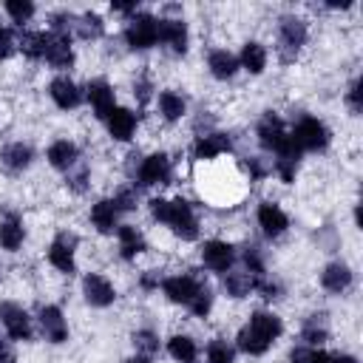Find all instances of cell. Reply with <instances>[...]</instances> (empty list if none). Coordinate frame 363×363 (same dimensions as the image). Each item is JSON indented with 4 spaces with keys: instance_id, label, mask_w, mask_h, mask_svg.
Listing matches in <instances>:
<instances>
[{
    "instance_id": "obj_23",
    "label": "cell",
    "mask_w": 363,
    "mask_h": 363,
    "mask_svg": "<svg viewBox=\"0 0 363 363\" xmlns=\"http://www.w3.org/2000/svg\"><path fill=\"white\" fill-rule=\"evenodd\" d=\"M255 284H258V278H255L252 272H247L244 267L224 272V286H227V292H230L233 298H247V295L255 289Z\"/></svg>"
},
{
    "instance_id": "obj_34",
    "label": "cell",
    "mask_w": 363,
    "mask_h": 363,
    "mask_svg": "<svg viewBox=\"0 0 363 363\" xmlns=\"http://www.w3.org/2000/svg\"><path fill=\"white\" fill-rule=\"evenodd\" d=\"M289 363H335V354H329L318 346H298V349H292Z\"/></svg>"
},
{
    "instance_id": "obj_7",
    "label": "cell",
    "mask_w": 363,
    "mask_h": 363,
    "mask_svg": "<svg viewBox=\"0 0 363 363\" xmlns=\"http://www.w3.org/2000/svg\"><path fill=\"white\" fill-rule=\"evenodd\" d=\"M136 184L139 187H153V184H164L170 179V159L164 153H150L139 162L136 167Z\"/></svg>"
},
{
    "instance_id": "obj_50",
    "label": "cell",
    "mask_w": 363,
    "mask_h": 363,
    "mask_svg": "<svg viewBox=\"0 0 363 363\" xmlns=\"http://www.w3.org/2000/svg\"><path fill=\"white\" fill-rule=\"evenodd\" d=\"M0 34H3V26H0Z\"/></svg>"
},
{
    "instance_id": "obj_45",
    "label": "cell",
    "mask_w": 363,
    "mask_h": 363,
    "mask_svg": "<svg viewBox=\"0 0 363 363\" xmlns=\"http://www.w3.org/2000/svg\"><path fill=\"white\" fill-rule=\"evenodd\" d=\"M247 170H250V176H252V179H261V176H267V167H264L258 159H250V162H247Z\"/></svg>"
},
{
    "instance_id": "obj_13",
    "label": "cell",
    "mask_w": 363,
    "mask_h": 363,
    "mask_svg": "<svg viewBox=\"0 0 363 363\" xmlns=\"http://www.w3.org/2000/svg\"><path fill=\"white\" fill-rule=\"evenodd\" d=\"M85 96H88V102H91V108L99 119H108V113L116 108L113 105V88L105 79H91L88 88H85Z\"/></svg>"
},
{
    "instance_id": "obj_3",
    "label": "cell",
    "mask_w": 363,
    "mask_h": 363,
    "mask_svg": "<svg viewBox=\"0 0 363 363\" xmlns=\"http://www.w3.org/2000/svg\"><path fill=\"white\" fill-rule=\"evenodd\" d=\"M258 142H261L264 150H269V153H275V156H289V153L301 156V153L292 147V142H289V130L284 128L281 116L272 113V111L264 113L261 122H258Z\"/></svg>"
},
{
    "instance_id": "obj_6",
    "label": "cell",
    "mask_w": 363,
    "mask_h": 363,
    "mask_svg": "<svg viewBox=\"0 0 363 363\" xmlns=\"http://www.w3.org/2000/svg\"><path fill=\"white\" fill-rule=\"evenodd\" d=\"M306 43V23L298 17H281L278 23V45L284 60H295L298 48Z\"/></svg>"
},
{
    "instance_id": "obj_30",
    "label": "cell",
    "mask_w": 363,
    "mask_h": 363,
    "mask_svg": "<svg viewBox=\"0 0 363 363\" xmlns=\"http://www.w3.org/2000/svg\"><path fill=\"white\" fill-rule=\"evenodd\" d=\"M167 352H170V357L179 360V363H196V354H199L196 340L187 337V335H173V337L167 340Z\"/></svg>"
},
{
    "instance_id": "obj_1",
    "label": "cell",
    "mask_w": 363,
    "mask_h": 363,
    "mask_svg": "<svg viewBox=\"0 0 363 363\" xmlns=\"http://www.w3.org/2000/svg\"><path fill=\"white\" fill-rule=\"evenodd\" d=\"M281 332H284V323H281L278 315H272V312H252L250 320L238 329L235 343L247 354H264L281 337Z\"/></svg>"
},
{
    "instance_id": "obj_49",
    "label": "cell",
    "mask_w": 363,
    "mask_h": 363,
    "mask_svg": "<svg viewBox=\"0 0 363 363\" xmlns=\"http://www.w3.org/2000/svg\"><path fill=\"white\" fill-rule=\"evenodd\" d=\"M128 363H150V357L147 354H133V357H128Z\"/></svg>"
},
{
    "instance_id": "obj_15",
    "label": "cell",
    "mask_w": 363,
    "mask_h": 363,
    "mask_svg": "<svg viewBox=\"0 0 363 363\" xmlns=\"http://www.w3.org/2000/svg\"><path fill=\"white\" fill-rule=\"evenodd\" d=\"M48 94H51V99L57 102V108H62V111L77 108V105L82 102V91H79V85H77L74 79H68V77H57V79H51Z\"/></svg>"
},
{
    "instance_id": "obj_16",
    "label": "cell",
    "mask_w": 363,
    "mask_h": 363,
    "mask_svg": "<svg viewBox=\"0 0 363 363\" xmlns=\"http://www.w3.org/2000/svg\"><path fill=\"white\" fill-rule=\"evenodd\" d=\"M40 329H43L45 340H51V343H62L68 337V323H65V318L57 306H43L40 309Z\"/></svg>"
},
{
    "instance_id": "obj_21",
    "label": "cell",
    "mask_w": 363,
    "mask_h": 363,
    "mask_svg": "<svg viewBox=\"0 0 363 363\" xmlns=\"http://www.w3.org/2000/svg\"><path fill=\"white\" fill-rule=\"evenodd\" d=\"M320 284H323L326 292L340 295V292H346V289L352 286V269H349L346 264H329V267H323V272H320Z\"/></svg>"
},
{
    "instance_id": "obj_14",
    "label": "cell",
    "mask_w": 363,
    "mask_h": 363,
    "mask_svg": "<svg viewBox=\"0 0 363 363\" xmlns=\"http://www.w3.org/2000/svg\"><path fill=\"white\" fill-rule=\"evenodd\" d=\"M258 227L264 230V235H269V238H278L281 233H286V227H289V218H286V213H284L278 204H272V201H264V204L258 207Z\"/></svg>"
},
{
    "instance_id": "obj_25",
    "label": "cell",
    "mask_w": 363,
    "mask_h": 363,
    "mask_svg": "<svg viewBox=\"0 0 363 363\" xmlns=\"http://www.w3.org/2000/svg\"><path fill=\"white\" fill-rule=\"evenodd\" d=\"M116 218H119V210L113 204V199H102L91 207V221L99 233H113L116 230Z\"/></svg>"
},
{
    "instance_id": "obj_20",
    "label": "cell",
    "mask_w": 363,
    "mask_h": 363,
    "mask_svg": "<svg viewBox=\"0 0 363 363\" xmlns=\"http://www.w3.org/2000/svg\"><path fill=\"white\" fill-rule=\"evenodd\" d=\"M136 130V113L128 111V108H113L108 113V133L116 139V142H128Z\"/></svg>"
},
{
    "instance_id": "obj_19",
    "label": "cell",
    "mask_w": 363,
    "mask_h": 363,
    "mask_svg": "<svg viewBox=\"0 0 363 363\" xmlns=\"http://www.w3.org/2000/svg\"><path fill=\"white\" fill-rule=\"evenodd\" d=\"M45 62L57 71H65L74 65V51H71V37H60V34H51V43H48V51H45Z\"/></svg>"
},
{
    "instance_id": "obj_11",
    "label": "cell",
    "mask_w": 363,
    "mask_h": 363,
    "mask_svg": "<svg viewBox=\"0 0 363 363\" xmlns=\"http://www.w3.org/2000/svg\"><path fill=\"white\" fill-rule=\"evenodd\" d=\"M0 320H3V326H6L11 340H28L31 337V318H28V312L23 306L3 303L0 306Z\"/></svg>"
},
{
    "instance_id": "obj_24",
    "label": "cell",
    "mask_w": 363,
    "mask_h": 363,
    "mask_svg": "<svg viewBox=\"0 0 363 363\" xmlns=\"http://www.w3.org/2000/svg\"><path fill=\"white\" fill-rule=\"evenodd\" d=\"M48 43H51V34H48V31H23V37L17 40L20 51H23L28 60H45Z\"/></svg>"
},
{
    "instance_id": "obj_47",
    "label": "cell",
    "mask_w": 363,
    "mask_h": 363,
    "mask_svg": "<svg viewBox=\"0 0 363 363\" xmlns=\"http://www.w3.org/2000/svg\"><path fill=\"white\" fill-rule=\"evenodd\" d=\"M113 9H116V11L130 14V11H136V3H113Z\"/></svg>"
},
{
    "instance_id": "obj_9",
    "label": "cell",
    "mask_w": 363,
    "mask_h": 363,
    "mask_svg": "<svg viewBox=\"0 0 363 363\" xmlns=\"http://www.w3.org/2000/svg\"><path fill=\"white\" fill-rule=\"evenodd\" d=\"M201 264L207 269H213V272H227L235 264V247L227 244V241H218V238L204 241V247H201Z\"/></svg>"
},
{
    "instance_id": "obj_22",
    "label": "cell",
    "mask_w": 363,
    "mask_h": 363,
    "mask_svg": "<svg viewBox=\"0 0 363 363\" xmlns=\"http://www.w3.org/2000/svg\"><path fill=\"white\" fill-rule=\"evenodd\" d=\"M48 162H51L57 170H65V173H68V170L79 162V150H77L74 142L60 139V142H54V145L48 147Z\"/></svg>"
},
{
    "instance_id": "obj_32",
    "label": "cell",
    "mask_w": 363,
    "mask_h": 363,
    "mask_svg": "<svg viewBox=\"0 0 363 363\" xmlns=\"http://www.w3.org/2000/svg\"><path fill=\"white\" fill-rule=\"evenodd\" d=\"M159 111H162V116H164L167 122H176V119L184 116L187 105H184V99H182L176 91H162V94H159Z\"/></svg>"
},
{
    "instance_id": "obj_4",
    "label": "cell",
    "mask_w": 363,
    "mask_h": 363,
    "mask_svg": "<svg viewBox=\"0 0 363 363\" xmlns=\"http://www.w3.org/2000/svg\"><path fill=\"white\" fill-rule=\"evenodd\" d=\"M289 142L298 153H306V150H323L329 145V128L315 119V116H303L298 119V125L289 130Z\"/></svg>"
},
{
    "instance_id": "obj_2",
    "label": "cell",
    "mask_w": 363,
    "mask_h": 363,
    "mask_svg": "<svg viewBox=\"0 0 363 363\" xmlns=\"http://www.w3.org/2000/svg\"><path fill=\"white\" fill-rule=\"evenodd\" d=\"M150 216H153L156 221L167 224V227H170L179 238H184V241L199 238V218H196V213H193V204L184 201V199H173V201H167V199H153V201H150Z\"/></svg>"
},
{
    "instance_id": "obj_18",
    "label": "cell",
    "mask_w": 363,
    "mask_h": 363,
    "mask_svg": "<svg viewBox=\"0 0 363 363\" xmlns=\"http://www.w3.org/2000/svg\"><path fill=\"white\" fill-rule=\"evenodd\" d=\"M159 43H164L176 54H184L187 51V26L182 20H159Z\"/></svg>"
},
{
    "instance_id": "obj_5",
    "label": "cell",
    "mask_w": 363,
    "mask_h": 363,
    "mask_svg": "<svg viewBox=\"0 0 363 363\" xmlns=\"http://www.w3.org/2000/svg\"><path fill=\"white\" fill-rule=\"evenodd\" d=\"M125 40L133 51L153 48L159 43V20L153 14H133L125 28Z\"/></svg>"
},
{
    "instance_id": "obj_31",
    "label": "cell",
    "mask_w": 363,
    "mask_h": 363,
    "mask_svg": "<svg viewBox=\"0 0 363 363\" xmlns=\"http://www.w3.org/2000/svg\"><path fill=\"white\" fill-rule=\"evenodd\" d=\"M23 235H26V227H23V221L17 216H6L0 221V244L6 250H17L23 244Z\"/></svg>"
},
{
    "instance_id": "obj_48",
    "label": "cell",
    "mask_w": 363,
    "mask_h": 363,
    "mask_svg": "<svg viewBox=\"0 0 363 363\" xmlns=\"http://www.w3.org/2000/svg\"><path fill=\"white\" fill-rule=\"evenodd\" d=\"M142 286H145V289H153V286H159V278H153V275H145V278H142Z\"/></svg>"
},
{
    "instance_id": "obj_39",
    "label": "cell",
    "mask_w": 363,
    "mask_h": 363,
    "mask_svg": "<svg viewBox=\"0 0 363 363\" xmlns=\"http://www.w3.org/2000/svg\"><path fill=\"white\" fill-rule=\"evenodd\" d=\"M210 306H213V292H210L207 286H201V289H199V295L193 298V303H190L187 309H190V312H193L196 318H207Z\"/></svg>"
},
{
    "instance_id": "obj_12",
    "label": "cell",
    "mask_w": 363,
    "mask_h": 363,
    "mask_svg": "<svg viewBox=\"0 0 363 363\" xmlns=\"http://www.w3.org/2000/svg\"><path fill=\"white\" fill-rule=\"evenodd\" d=\"M82 292H85V301L91 306H111L116 301V292H113L111 281L99 272H88L82 278Z\"/></svg>"
},
{
    "instance_id": "obj_27",
    "label": "cell",
    "mask_w": 363,
    "mask_h": 363,
    "mask_svg": "<svg viewBox=\"0 0 363 363\" xmlns=\"http://www.w3.org/2000/svg\"><path fill=\"white\" fill-rule=\"evenodd\" d=\"M207 65H210V74H213L216 79H230V77L238 71V60H235L230 51H224V48L210 51Z\"/></svg>"
},
{
    "instance_id": "obj_44",
    "label": "cell",
    "mask_w": 363,
    "mask_h": 363,
    "mask_svg": "<svg viewBox=\"0 0 363 363\" xmlns=\"http://www.w3.org/2000/svg\"><path fill=\"white\" fill-rule=\"evenodd\" d=\"M0 363H17V354L9 340H0Z\"/></svg>"
},
{
    "instance_id": "obj_40",
    "label": "cell",
    "mask_w": 363,
    "mask_h": 363,
    "mask_svg": "<svg viewBox=\"0 0 363 363\" xmlns=\"http://www.w3.org/2000/svg\"><path fill=\"white\" fill-rule=\"evenodd\" d=\"M74 167H77V164H74ZM74 167L68 170V187H71L74 193H82V190L88 187V176H91V173H88L85 164H82L79 170H74Z\"/></svg>"
},
{
    "instance_id": "obj_17",
    "label": "cell",
    "mask_w": 363,
    "mask_h": 363,
    "mask_svg": "<svg viewBox=\"0 0 363 363\" xmlns=\"http://www.w3.org/2000/svg\"><path fill=\"white\" fill-rule=\"evenodd\" d=\"M230 145H233V142H230L227 133H218V130L201 133V136L196 139V145H193V156H196V159H216V156L227 153Z\"/></svg>"
},
{
    "instance_id": "obj_37",
    "label": "cell",
    "mask_w": 363,
    "mask_h": 363,
    "mask_svg": "<svg viewBox=\"0 0 363 363\" xmlns=\"http://www.w3.org/2000/svg\"><path fill=\"white\" fill-rule=\"evenodd\" d=\"M133 346H136V352L150 357L153 352H159V337L150 329H139V332H133Z\"/></svg>"
},
{
    "instance_id": "obj_10",
    "label": "cell",
    "mask_w": 363,
    "mask_h": 363,
    "mask_svg": "<svg viewBox=\"0 0 363 363\" xmlns=\"http://www.w3.org/2000/svg\"><path fill=\"white\" fill-rule=\"evenodd\" d=\"M201 286H204V284H201V281H196L193 275H170V278H164V281H162L164 295H167L173 303H182V306H190Z\"/></svg>"
},
{
    "instance_id": "obj_8",
    "label": "cell",
    "mask_w": 363,
    "mask_h": 363,
    "mask_svg": "<svg viewBox=\"0 0 363 363\" xmlns=\"http://www.w3.org/2000/svg\"><path fill=\"white\" fill-rule=\"evenodd\" d=\"M74 252H77V235L74 233H60L51 247H48V261L51 267H57L60 272L71 275L77 269V261H74Z\"/></svg>"
},
{
    "instance_id": "obj_43",
    "label": "cell",
    "mask_w": 363,
    "mask_h": 363,
    "mask_svg": "<svg viewBox=\"0 0 363 363\" xmlns=\"http://www.w3.org/2000/svg\"><path fill=\"white\" fill-rule=\"evenodd\" d=\"M346 99H349L352 111L357 113V111H360V82H357V79L352 82V88H349V94H346Z\"/></svg>"
},
{
    "instance_id": "obj_28",
    "label": "cell",
    "mask_w": 363,
    "mask_h": 363,
    "mask_svg": "<svg viewBox=\"0 0 363 363\" xmlns=\"http://www.w3.org/2000/svg\"><path fill=\"white\" fill-rule=\"evenodd\" d=\"M0 159H3V164H6L9 170H23V167H28V164H31L34 153H31V147H28V145H23V142H11V145H6V147H3Z\"/></svg>"
},
{
    "instance_id": "obj_33",
    "label": "cell",
    "mask_w": 363,
    "mask_h": 363,
    "mask_svg": "<svg viewBox=\"0 0 363 363\" xmlns=\"http://www.w3.org/2000/svg\"><path fill=\"white\" fill-rule=\"evenodd\" d=\"M102 17L99 14H94V11H88V14H82V17H74V31L82 37V40H94V37H99L102 34Z\"/></svg>"
},
{
    "instance_id": "obj_35",
    "label": "cell",
    "mask_w": 363,
    "mask_h": 363,
    "mask_svg": "<svg viewBox=\"0 0 363 363\" xmlns=\"http://www.w3.org/2000/svg\"><path fill=\"white\" fill-rule=\"evenodd\" d=\"M207 360H210V363H233V360H235V349H233L224 337H216V340H210V346H207Z\"/></svg>"
},
{
    "instance_id": "obj_42",
    "label": "cell",
    "mask_w": 363,
    "mask_h": 363,
    "mask_svg": "<svg viewBox=\"0 0 363 363\" xmlns=\"http://www.w3.org/2000/svg\"><path fill=\"white\" fill-rule=\"evenodd\" d=\"M11 51H14V37H11L9 28H3V34H0V60H6Z\"/></svg>"
},
{
    "instance_id": "obj_26",
    "label": "cell",
    "mask_w": 363,
    "mask_h": 363,
    "mask_svg": "<svg viewBox=\"0 0 363 363\" xmlns=\"http://www.w3.org/2000/svg\"><path fill=\"white\" fill-rule=\"evenodd\" d=\"M116 235H119V252H122L125 261L136 258V255L145 250V235H142L136 227L122 224V227H116Z\"/></svg>"
},
{
    "instance_id": "obj_41",
    "label": "cell",
    "mask_w": 363,
    "mask_h": 363,
    "mask_svg": "<svg viewBox=\"0 0 363 363\" xmlns=\"http://www.w3.org/2000/svg\"><path fill=\"white\" fill-rule=\"evenodd\" d=\"M113 204H116L119 213L133 210V207H136V190H119V193L113 196Z\"/></svg>"
},
{
    "instance_id": "obj_38",
    "label": "cell",
    "mask_w": 363,
    "mask_h": 363,
    "mask_svg": "<svg viewBox=\"0 0 363 363\" xmlns=\"http://www.w3.org/2000/svg\"><path fill=\"white\" fill-rule=\"evenodd\" d=\"M6 11L14 23H28L31 14H34V3L28 0H6Z\"/></svg>"
},
{
    "instance_id": "obj_46",
    "label": "cell",
    "mask_w": 363,
    "mask_h": 363,
    "mask_svg": "<svg viewBox=\"0 0 363 363\" xmlns=\"http://www.w3.org/2000/svg\"><path fill=\"white\" fill-rule=\"evenodd\" d=\"M133 88H136L133 94H139V99L145 102V99H147V91H150V85H147V82H139V85H133Z\"/></svg>"
},
{
    "instance_id": "obj_36",
    "label": "cell",
    "mask_w": 363,
    "mask_h": 363,
    "mask_svg": "<svg viewBox=\"0 0 363 363\" xmlns=\"http://www.w3.org/2000/svg\"><path fill=\"white\" fill-rule=\"evenodd\" d=\"M301 337H303L309 346H318V343H323V340L329 337V332H326V326H323V323H318V315H312V318L303 323Z\"/></svg>"
},
{
    "instance_id": "obj_29",
    "label": "cell",
    "mask_w": 363,
    "mask_h": 363,
    "mask_svg": "<svg viewBox=\"0 0 363 363\" xmlns=\"http://www.w3.org/2000/svg\"><path fill=\"white\" fill-rule=\"evenodd\" d=\"M238 65L244 71H250V74H261L267 68V51H264V45L261 43H244Z\"/></svg>"
}]
</instances>
